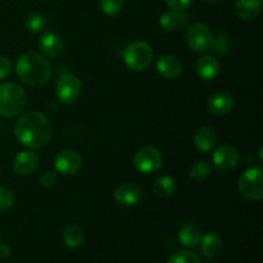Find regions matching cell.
<instances>
[{
  "mask_svg": "<svg viewBox=\"0 0 263 263\" xmlns=\"http://www.w3.org/2000/svg\"><path fill=\"white\" fill-rule=\"evenodd\" d=\"M17 140L28 148L39 149L45 146L53 136L51 123L43 113L30 110L20 117L14 125Z\"/></svg>",
  "mask_w": 263,
  "mask_h": 263,
  "instance_id": "6da1fadb",
  "label": "cell"
},
{
  "mask_svg": "<svg viewBox=\"0 0 263 263\" xmlns=\"http://www.w3.org/2000/svg\"><path fill=\"white\" fill-rule=\"evenodd\" d=\"M15 74L28 86H43L51 77V64L46 57L35 51H28L22 54L15 62Z\"/></svg>",
  "mask_w": 263,
  "mask_h": 263,
  "instance_id": "7a4b0ae2",
  "label": "cell"
},
{
  "mask_svg": "<svg viewBox=\"0 0 263 263\" xmlns=\"http://www.w3.org/2000/svg\"><path fill=\"white\" fill-rule=\"evenodd\" d=\"M27 95L20 85L14 82L0 84V117H17L25 109Z\"/></svg>",
  "mask_w": 263,
  "mask_h": 263,
  "instance_id": "3957f363",
  "label": "cell"
},
{
  "mask_svg": "<svg viewBox=\"0 0 263 263\" xmlns=\"http://www.w3.org/2000/svg\"><path fill=\"white\" fill-rule=\"evenodd\" d=\"M123 61L130 69L135 72L144 71L153 61V50L149 44L144 41H134L123 50Z\"/></svg>",
  "mask_w": 263,
  "mask_h": 263,
  "instance_id": "277c9868",
  "label": "cell"
},
{
  "mask_svg": "<svg viewBox=\"0 0 263 263\" xmlns=\"http://www.w3.org/2000/svg\"><path fill=\"white\" fill-rule=\"evenodd\" d=\"M238 189L241 197L248 200H261L263 197V170L261 167H252L247 170L238 181Z\"/></svg>",
  "mask_w": 263,
  "mask_h": 263,
  "instance_id": "5b68a950",
  "label": "cell"
},
{
  "mask_svg": "<svg viewBox=\"0 0 263 263\" xmlns=\"http://www.w3.org/2000/svg\"><path fill=\"white\" fill-rule=\"evenodd\" d=\"M186 43L195 53H207L212 49V32L203 23H194L186 31Z\"/></svg>",
  "mask_w": 263,
  "mask_h": 263,
  "instance_id": "8992f818",
  "label": "cell"
},
{
  "mask_svg": "<svg viewBox=\"0 0 263 263\" xmlns=\"http://www.w3.org/2000/svg\"><path fill=\"white\" fill-rule=\"evenodd\" d=\"M163 163L161 152L154 146H143L134 156V164L143 174H154Z\"/></svg>",
  "mask_w": 263,
  "mask_h": 263,
  "instance_id": "52a82bcc",
  "label": "cell"
},
{
  "mask_svg": "<svg viewBox=\"0 0 263 263\" xmlns=\"http://www.w3.org/2000/svg\"><path fill=\"white\" fill-rule=\"evenodd\" d=\"M82 85L74 74H63L57 82V97L63 104H73L81 95Z\"/></svg>",
  "mask_w": 263,
  "mask_h": 263,
  "instance_id": "ba28073f",
  "label": "cell"
},
{
  "mask_svg": "<svg viewBox=\"0 0 263 263\" xmlns=\"http://www.w3.org/2000/svg\"><path fill=\"white\" fill-rule=\"evenodd\" d=\"M82 166V157L77 152L67 149L58 153L54 158V168L63 176H72L77 174Z\"/></svg>",
  "mask_w": 263,
  "mask_h": 263,
  "instance_id": "9c48e42d",
  "label": "cell"
},
{
  "mask_svg": "<svg viewBox=\"0 0 263 263\" xmlns=\"http://www.w3.org/2000/svg\"><path fill=\"white\" fill-rule=\"evenodd\" d=\"M212 162L220 171H231L240 163V153L235 146L222 145L216 149L212 156Z\"/></svg>",
  "mask_w": 263,
  "mask_h": 263,
  "instance_id": "30bf717a",
  "label": "cell"
},
{
  "mask_svg": "<svg viewBox=\"0 0 263 263\" xmlns=\"http://www.w3.org/2000/svg\"><path fill=\"white\" fill-rule=\"evenodd\" d=\"M39 163H40V158L35 152L22 151L14 157L12 167L13 171L20 176H28L37 170Z\"/></svg>",
  "mask_w": 263,
  "mask_h": 263,
  "instance_id": "8fae6325",
  "label": "cell"
},
{
  "mask_svg": "<svg viewBox=\"0 0 263 263\" xmlns=\"http://www.w3.org/2000/svg\"><path fill=\"white\" fill-rule=\"evenodd\" d=\"M187 23H189V15L185 10L170 9L159 17V26L162 30L167 32L182 30L186 27Z\"/></svg>",
  "mask_w": 263,
  "mask_h": 263,
  "instance_id": "7c38bea8",
  "label": "cell"
},
{
  "mask_svg": "<svg viewBox=\"0 0 263 263\" xmlns=\"http://www.w3.org/2000/svg\"><path fill=\"white\" fill-rule=\"evenodd\" d=\"M39 49L44 57L48 58H58L64 50V43L55 32H45L39 39Z\"/></svg>",
  "mask_w": 263,
  "mask_h": 263,
  "instance_id": "4fadbf2b",
  "label": "cell"
},
{
  "mask_svg": "<svg viewBox=\"0 0 263 263\" xmlns=\"http://www.w3.org/2000/svg\"><path fill=\"white\" fill-rule=\"evenodd\" d=\"M207 108L212 115L225 116L234 108L233 95L226 91H217L208 98Z\"/></svg>",
  "mask_w": 263,
  "mask_h": 263,
  "instance_id": "5bb4252c",
  "label": "cell"
},
{
  "mask_svg": "<svg viewBox=\"0 0 263 263\" xmlns=\"http://www.w3.org/2000/svg\"><path fill=\"white\" fill-rule=\"evenodd\" d=\"M115 200L122 207H134L141 200V190L135 184H122L116 189Z\"/></svg>",
  "mask_w": 263,
  "mask_h": 263,
  "instance_id": "9a60e30c",
  "label": "cell"
},
{
  "mask_svg": "<svg viewBox=\"0 0 263 263\" xmlns=\"http://www.w3.org/2000/svg\"><path fill=\"white\" fill-rule=\"evenodd\" d=\"M195 71H197L198 77L202 79L203 81H212L220 74L221 64L215 57L205 55L198 59L197 64H195Z\"/></svg>",
  "mask_w": 263,
  "mask_h": 263,
  "instance_id": "2e32d148",
  "label": "cell"
},
{
  "mask_svg": "<svg viewBox=\"0 0 263 263\" xmlns=\"http://www.w3.org/2000/svg\"><path fill=\"white\" fill-rule=\"evenodd\" d=\"M157 71L164 79L174 80L182 73V63L177 57L167 54L158 59Z\"/></svg>",
  "mask_w": 263,
  "mask_h": 263,
  "instance_id": "e0dca14e",
  "label": "cell"
},
{
  "mask_svg": "<svg viewBox=\"0 0 263 263\" xmlns=\"http://www.w3.org/2000/svg\"><path fill=\"white\" fill-rule=\"evenodd\" d=\"M217 141L216 131L210 126H200L194 133V145L200 153H208L213 149Z\"/></svg>",
  "mask_w": 263,
  "mask_h": 263,
  "instance_id": "ac0fdd59",
  "label": "cell"
},
{
  "mask_svg": "<svg viewBox=\"0 0 263 263\" xmlns=\"http://www.w3.org/2000/svg\"><path fill=\"white\" fill-rule=\"evenodd\" d=\"M202 238V228L195 222H185L179 230V240L187 248H195L199 246Z\"/></svg>",
  "mask_w": 263,
  "mask_h": 263,
  "instance_id": "d6986e66",
  "label": "cell"
},
{
  "mask_svg": "<svg viewBox=\"0 0 263 263\" xmlns=\"http://www.w3.org/2000/svg\"><path fill=\"white\" fill-rule=\"evenodd\" d=\"M261 9L262 0H235L234 4V12L243 21L256 20Z\"/></svg>",
  "mask_w": 263,
  "mask_h": 263,
  "instance_id": "ffe728a7",
  "label": "cell"
},
{
  "mask_svg": "<svg viewBox=\"0 0 263 263\" xmlns=\"http://www.w3.org/2000/svg\"><path fill=\"white\" fill-rule=\"evenodd\" d=\"M199 244L202 254L205 258L210 259L216 258V257L220 256V253L222 252L223 248L222 239H221V236L216 233H208L205 234V235H203Z\"/></svg>",
  "mask_w": 263,
  "mask_h": 263,
  "instance_id": "44dd1931",
  "label": "cell"
},
{
  "mask_svg": "<svg viewBox=\"0 0 263 263\" xmlns=\"http://www.w3.org/2000/svg\"><path fill=\"white\" fill-rule=\"evenodd\" d=\"M63 241L67 248H79L84 243V231H82V229L79 225L71 223V225L66 226V229H64Z\"/></svg>",
  "mask_w": 263,
  "mask_h": 263,
  "instance_id": "7402d4cb",
  "label": "cell"
},
{
  "mask_svg": "<svg viewBox=\"0 0 263 263\" xmlns=\"http://www.w3.org/2000/svg\"><path fill=\"white\" fill-rule=\"evenodd\" d=\"M176 190V181L171 176H161L156 180L153 185V193L157 197L167 198L171 197Z\"/></svg>",
  "mask_w": 263,
  "mask_h": 263,
  "instance_id": "603a6c76",
  "label": "cell"
},
{
  "mask_svg": "<svg viewBox=\"0 0 263 263\" xmlns=\"http://www.w3.org/2000/svg\"><path fill=\"white\" fill-rule=\"evenodd\" d=\"M48 26V21L41 13L32 12L25 17V27L30 32H41Z\"/></svg>",
  "mask_w": 263,
  "mask_h": 263,
  "instance_id": "cb8c5ba5",
  "label": "cell"
},
{
  "mask_svg": "<svg viewBox=\"0 0 263 263\" xmlns=\"http://www.w3.org/2000/svg\"><path fill=\"white\" fill-rule=\"evenodd\" d=\"M211 174V164L205 161H197L189 170V176L197 182H202L208 179Z\"/></svg>",
  "mask_w": 263,
  "mask_h": 263,
  "instance_id": "d4e9b609",
  "label": "cell"
},
{
  "mask_svg": "<svg viewBox=\"0 0 263 263\" xmlns=\"http://www.w3.org/2000/svg\"><path fill=\"white\" fill-rule=\"evenodd\" d=\"M167 263H200V259L194 252L181 249V251H177L176 253L172 254Z\"/></svg>",
  "mask_w": 263,
  "mask_h": 263,
  "instance_id": "484cf974",
  "label": "cell"
},
{
  "mask_svg": "<svg viewBox=\"0 0 263 263\" xmlns=\"http://www.w3.org/2000/svg\"><path fill=\"white\" fill-rule=\"evenodd\" d=\"M99 7L104 14L115 17L122 10L123 0H99Z\"/></svg>",
  "mask_w": 263,
  "mask_h": 263,
  "instance_id": "4316f807",
  "label": "cell"
},
{
  "mask_svg": "<svg viewBox=\"0 0 263 263\" xmlns=\"http://www.w3.org/2000/svg\"><path fill=\"white\" fill-rule=\"evenodd\" d=\"M14 194L8 187L0 186V212H7L14 205Z\"/></svg>",
  "mask_w": 263,
  "mask_h": 263,
  "instance_id": "83f0119b",
  "label": "cell"
},
{
  "mask_svg": "<svg viewBox=\"0 0 263 263\" xmlns=\"http://www.w3.org/2000/svg\"><path fill=\"white\" fill-rule=\"evenodd\" d=\"M212 49L215 53L220 54V55H225L230 50V40L226 35H218L217 37L213 39Z\"/></svg>",
  "mask_w": 263,
  "mask_h": 263,
  "instance_id": "f1b7e54d",
  "label": "cell"
},
{
  "mask_svg": "<svg viewBox=\"0 0 263 263\" xmlns=\"http://www.w3.org/2000/svg\"><path fill=\"white\" fill-rule=\"evenodd\" d=\"M12 73V63L7 57L0 55V81L8 79Z\"/></svg>",
  "mask_w": 263,
  "mask_h": 263,
  "instance_id": "f546056e",
  "label": "cell"
},
{
  "mask_svg": "<svg viewBox=\"0 0 263 263\" xmlns=\"http://www.w3.org/2000/svg\"><path fill=\"white\" fill-rule=\"evenodd\" d=\"M57 184V174L53 171L44 172L40 176V185L44 187H53Z\"/></svg>",
  "mask_w": 263,
  "mask_h": 263,
  "instance_id": "4dcf8cb0",
  "label": "cell"
},
{
  "mask_svg": "<svg viewBox=\"0 0 263 263\" xmlns=\"http://www.w3.org/2000/svg\"><path fill=\"white\" fill-rule=\"evenodd\" d=\"M193 0H166L170 9L174 10H186L190 7Z\"/></svg>",
  "mask_w": 263,
  "mask_h": 263,
  "instance_id": "1f68e13d",
  "label": "cell"
},
{
  "mask_svg": "<svg viewBox=\"0 0 263 263\" xmlns=\"http://www.w3.org/2000/svg\"><path fill=\"white\" fill-rule=\"evenodd\" d=\"M10 254H12V248L7 244H0V258L2 259H7L9 258Z\"/></svg>",
  "mask_w": 263,
  "mask_h": 263,
  "instance_id": "d6a6232c",
  "label": "cell"
},
{
  "mask_svg": "<svg viewBox=\"0 0 263 263\" xmlns=\"http://www.w3.org/2000/svg\"><path fill=\"white\" fill-rule=\"evenodd\" d=\"M202 2L207 3V4H212V3H216V2H217V0H202Z\"/></svg>",
  "mask_w": 263,
  "mask_h": 263,
  "instance_id": "836d02e7",
  "label": "cell"
},
{
  "mask_svg": "<svg viewBox=\"0 0 263 263\" xmlns=\"http://www.w3.org/2000/svg\"><path fill=\"white\" fill-rule=\"evenodd\" d=\"M3 243V239H2V236H0V244Z\"/></svg>",
  "mask_w": 263,
  "mask_h": 263,
  "instance_id": "e575fe53",
  "label": "cell"
},
{
  "mask_svg": "<svg viewBox=\"0 0 263 263\" xmlns=\"http://www.w3.org/2000/svg\"><path fill=\"white\" fill-rule=\"evenodd\" d=\"M0 133H2V122H0Z\"/></svg>",
  "mask_w": 263,
  "mask_h": 263,
  "instance_id": "d590c367",
  "label": "cell"
}]
</instances>
